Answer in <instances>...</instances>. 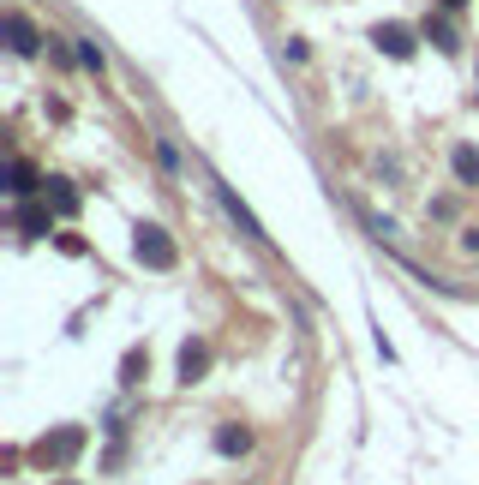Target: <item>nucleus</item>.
I'll list each match as a JSON object with an SVG mask.
<instances>
[{
  "label": "nucleus",
  "instance_id": "nucleus-1",
  "mask_svg": "<svg viewBox=\"0 0 479 485\" xmlns=\"http://www.w3.org/2000/svg\"><path fill=\"white\" fill-rule=\"evenodd\" d=\"M210 186H216V198H222V210H228V216H234V222H240V234H246V240H258V246H264V240H270V234H264V228H258V216H252V210H246V204L234 198V186H222V180H210Z\"/></svg>",
  "mask_w": 479,
  "mask_h": 485
},
{
  "label": "nucleus",
  "instance_id": "nucleus-4",
  "mask_svg": "<svg viewBox=\"0 0 479 485\" xmlns=\"http://www.w3.org/2000/svg\"><path fill=\"white\" fill-rule=\"evenodd\" d=\"M204 359H210V348H204V342H186V354H180V371H186V384H192V371H198Z\"/></svg>",
  "mask_w": 479,
  "mask_h": 485
},
{
  "label": "nucleus",
  "instance_id": "nucleus-6",
  "mask_svg": "<svg viewBox=\"0 0 479 485\" xmlns=\"http://www.w3.org/2000/svg\"><path fill=\"white\" fill-rule=\"evenodd\" d=\"M378 43L390 48V55H407V30H402V25H390V30H378Z\"/></svg>",
  "mask_w": 479,
  "mask_h": 485
},
{
  "label": "nucleus",
  "instance_id": "nucleus-2",
  "mask_svg": "<svg viewBox=\"0 0 479 485\" xmlns=\"http://www.w3.org/2000/svg\"><path fill=\"white\" fill-rule=\"evenodd\" d=\"M138 258L156 264V270H168V264H175V246L162 240V228H145V234H138Z\"/></svg>",
  "mask_w": 479,
  "mask_h": 485
},
{
  "label": "nucleus",
  "instance_id": "nucleus-5",
  "mask_svg": "<svg viewBox=\"0 0 479 485\" xmlns=\"http://www.w3.org/2000/svg\"><path fill=\"white\" fill-rule=\"evenodd\" d=\"M246 431H216V450H222V456H240V450H246Z\"/></svg>",
  "mask_w": 479,
  "mask_h": 485
},
{
  "label": "nucleus",
  "instance_id": "nucleus-8",
  "mask_svg": "<svg viewBox=\"0 0 479 485\" xmlns=\"http://www.w3.org/2000/svg\"><path fill=\"white\" fill-rule=\"evenodd\" d=\"M444 6H462V0H444Z\"/></svg>",
  "mask_w": 479,
  "mask_h": 485
},
{
  "label": "nucleus",
  "instance_id": "nucleus-3",
  "mask_svg": "<svg viewBox=\"0 0 479 485\" xmlns=\"http://www.w3.org/2000/svg\"><path fill=\"white\" fill-rule=\"evenodd\" d=\"M6 30H13V36H18V55H30V48H36V30H30V18L25 13H6Z\"/></svg>",
  "mask_w": 479,
  "mask_h": 485
},
{
  "label": "nucleus",
  "instance_id": "nucleus-7",
  "mask_svg": "<svg viewBox=\"0 0 479 485\" xmlns=\"http://www.w3.org/2000/svg\"><path fill=\"white\" fill-rule=\"evenodd\" d=\"M455 174H462V180H467V186H474V180H479V157H474V150H455Z\"/></svg>",
  "mask_w": 479,
  "mask_h": 485
}]
</instances>
